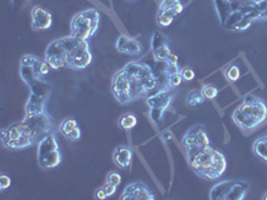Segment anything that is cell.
Returning a JSON list of instances; mask_svg holds the SVG:
<instances>
[{
  "label": "cell",
  "instance_id": "1",
  "mask_svg": "<svg viewBox=\"0 0 267 200\" xmlns=\"http://www.w3.org/2000/svg\"><path fill=\"white\" fill-rule=\"evenodd\" d=\"M158 84V77L148 64L130 62L115 72L111 80V92L119 104L127 105L147 98Z\"/></svg>",
  "mask_w": 267,
  "mask_h": 200
},
{
  "label": "cell",
  "instance_id": "2",
  "mask_svg": "<svg viewBox=\"0 0 267 200\" xmlns=\"http://www.w3.org/2000/svg\"><path fill=\"white\" fill-rule=\"evenodd\" d=\"M51 132H54V120L47 109L42 112H25L21 122L2 130V144L7 150H25L39 144Z\"/></svg>",
  "mask_w": 267,
  "mask_h": 200
},
{
  "label": "cell",
  "instance_id": "3",
  "mask_svg": "<svg viewBox=\"0 0 267 200\" xmlns=\"http://www.w3.org/2000/svg\"><path fill=\"white\" fill-rule=\"evenodd\" d=\"M44 60L54 70L82 71L92 63V53L88 42L70 35L49 43L44 52Z\"/></svg>",
  "mask_w": 267,
  "mask_h": 200
},
{
  "label": "cell",
  "instance_id": "4",
  "mask_svg": "<svg viewBox=\"0 0 267 200\" xmlns=\"http://www.w3.org/2000/svg\"><path fill=\"white\" fill-rule=\"evenodd\" d=\"M214 6L221 25L230 31H245L258 21L255 0H214Z\"/></svg>",
  "mask_w": 267,
  "mask_h": 200
},
{
  "label": "cell",
  "instance_id": "5",
  "mask_svg": "<svg viewBox=\"0 0 267 200\" xmlns=\"http://www.w3.org/2000/svg\"><path fill=\"white\" fill-rule=\"evenodd\" d=\"M189 164L194 172L204 180H218L227 168L225 155L217 148L208 146L186 148Z\"/></svg>",
  "mask_w": 267,
  "mask_h": 200
},
{
  "label": "cell",
  "instance_id": "6",
  "mask_svg": "<svg viewBox=\"0 0 267 200\" xmlns=\"http://www.w3.org/2000/svg\"><path fill=\"white\" fill-rule=\"evenodd\" d=\"M51 66L44 59L35 55H24L20 59V77L30 90V96L46 102L51 94L47 77Z\"/></svg>",
  "mask_w": 267,
  "mask_h": 200
},
{
  "label": "cell",
  "instance_id": "7",
  "mask_svg": "<svg viewBox=\"0 0 267 200\" xmlns=\"http://www.w3.org/2000/svg\"><path fill=\"white\" fill-rule=\"evenodd\" d=\"M232 122L242 130H255L267 120V104L263 99L249 95L234 109Z\"/></svg>",
  "mask_w": 267,
  "mask_h": 200
},
{
  "label": "cell",
  "instance_id": "8",
  "mask_svg": "<svg viewBox=\"0 0 267 200\" xmlns=\"http://www.w3.org/2000/svg\"><path fill=\"white\" fill-rule=\"evenodd\" d=\"M100 23V14L95 8L81 11L71 19V35L75 38L88 42L95 35Z\"/></svg>",
  "mask_w": 267,
  "mask_h": 200
},
{
  "label": "cell",
  "instance_id": "9",
  "mask_svg": "<svg viewBox=\"0 0 267 200\" xmlns=\"http://www.w3.org/2000/svg\"><path fill=\"white\" fill-rule=\"evenodd\" d=\"M38 163L43 169H52L62 163V152L55 133H48L38 144Z\"/></svg>",
  "mask_w": 267,
  "mask_h": 200
},
{
  "label": "cell",
  "instance_id": "10",
  "mask_svg": "<svg viewBox=\"0 0 267 200\" xmlns=\"http://www.w3.org/2000/svg\"><path fill=\"white\" fill-rule=\"evenodd\" d=\"M174 98H175L174 91H172L171 88L166 87L156 92L155 95L146 98V103H147L148 108H150V116H151L152 122L155 124H159L162 122L163 115L170 108V105L172 104Z\"/></svg>",
  "mask_w": 267,
  "mask_h": 200
},
{
  "label": "cell",
  "instance_id": "11",
  "mask_svg": "<svg viewBox=\"0 0 267 200\" xmlns=\"http://www.w3.org/2000/svg\"><path fill=\"white\" fill-rule=\"evenodd\" d=\"M183 10L184 7L180 0H162L156 14V23L161 27H169L182 14Z\"/></svg>",
  "mask_w": 267,
  "mask_h": 200
},
{
  "label": "cell",
  "instance_id": "12",
  "mask_svg": "<svg viewBox=\"0 0 267 200\" xmlns=\"http://www.w3.org/2000/svg\"><path fill=\"white\" fill-rule=\"evenodd\" d=\"M151 52L154 55V59L158 63H165L172 56L171 48L169 46V42L163 34L161 32H154L151 38Z\"/></svg>",
  "mask_w": 267,
  "mask_h": 200
},
{
  "label": "cell",
  "instance_id": "13",
  "mask_svg": "<svg viewBox=\"0 0 267 200\" xmlns=\"http://www.w3.org/2000/svg\"><path fill=\"white\" fill-rule=\"evenodd\" d=\"M208 144H210V137L203 127L199 124L189 128V131L182 137V146L184 148L200 147V146H208Z\"/></svg>",
  "mask_w": 267,
  "mask_h": 200
},
{
  "label": "cell",
  "instance_id": "14",
  "mask_svg": "<svg viewBox=\"0 0 267 200\" xmlns=\"http://www.w3.org/2000/svg\"><path fill=\"white\" fill-rule=\"evenodd\" d=\"M122 200H154L155 195L150 187H147L144 183L134 182L123 190V193L120 196Z\"/></svg>",
  "mask_w": 267,
  "mask_h": 200
},
{
  "label": "cell",
  "instance_id": "15",
  "mask_svg": "<svg viewBox=\"0 0 267 200\" xmlns=\"http://www.w3.org/2000/svg\"><path fill=\"white\" fill-rule=\"evenodd\" d=\"M54 18L46 8L35 6L31 11V27L34 31H47L52 27Z\"/></svg>",
  "mask_w": 267,
  "mask_h": 200
},
{
  "label": "cell",
  "instance_id": "16",
  "mask_svg": "<svg viewBox=\"0 0 267 200\" xmlns=\"http://www.w3.org/2000/svg\"><path fill=\"white\" fill-rule=\"evenodd\" d=\"M180 68L178 66L176 56L172 55L170 60L165 62V70L163 74L166 76V88H175L182 83V75H180Z\"/></svg>",
  "mask_w": 267,
  "mask_h": 200
},
{
  "label": "cell",
  "instance_id": "17",
  "mask_svg": "<svg viewBox=\"0 0 267 200\" xmlns=\"http://www.w3.org/2000/svg\"><path fill=\"white\" fill-rule=\"evenodd\" d=\"M115 48L118 52L120 53H126V55H139L142 52V47L141 42L135 38H131V36L127 35H120L119 38L116 39L115 43Z\"/></svg>",
  "mask_w": 267,
  "mask_h": 200
},
{
  "label": "cell",
  "instance_id": "18",
  "mask_svg": "<svg viewBox=\"0 0 267 200\" xmlns=\"http://www.w3.org/2000/svg\"><path fill=\"white\" fill-rule=\"evenodd\" d=\"M113 162L122 169L130 168L132 163V150L128 146H118L113 152Z\"/></svg>",
  "mask_w": 267,
  "mask_h": 200
},
{
  "label": "cell",
  "instance_id": "19",
  "mask_svg": "<svg viewBox=\"0 0 267 200\" xmlns=\"http://www.w3.org/2000/svg\"><path fill=\"white\" fill-rule=\"evenodd\" d=\"M59 132L66 137L67 140L70 141H77L81 140L82 137V131L81 127L77 124V122L72 118L63 120L59 126Z\"/></svg>",
  "mask_w": 267,
  "mask_h": 200
},
{
  "label": "cell",
  "instance_id": "20",
  "mask_svg": "<svg viewBox=\"0 0 267 200\" xmlns=\"http://www.w3.org/2000/svg\"><path fill=\"white\" fill-rule=\"evenodd\" d=\"M235 182L232 180H225L218 184H215L210 190V199L211 200H229V195L231 192L232 187Z\"/></svg>",
  "mask_w": 267,
  "mask_h": 200
},
{
  "label": "cell",
  "instance_id": "21",
  "mask_svg": "<svg viewBox=\"0 0 267 200\" xmlns=\"http://www.w3.org/2000/svg\"><path fill=\"white\" fill-rule=\"evenodd\" d=\"M249 192V184L245 182H235L229 195V200H243Z\"/></svg>",
  "mask_w": 267,
  "mask_h": 200
},
{
  "label": "cell",
  "instance_id": "22",
  "mask_svg": "<svg viewBox=\"0 0 267 200\" xmlns=\"http://www.w3.org/2000/svg\"><path fill=\"white\" fill-rule=\"evenodd\" d=\"M137 124H138V118L135 113L127 112L120 116L119 127L122 128V130L130 131V130H132V128H135Z\"/></svg>",
  "mask_w": 267,
  "mask_h": 200
},
{
  "label": "cell",
  "instance_id": "23",
  "mask_svg": "<svg viewBox=\"0 0 267 200\" xmlns=\"http://www.w3.org/2000/svg\"><path fill=\"white\" fill-rule=\"evenodd\" d=\"M253 151L258 158L262 159L263 162H267V141L264 140L263 137H260V139L254 141Z\"/></svg>",
  "mask_w": 267,
  "mask_h": 200
},
{
  "label": "cell",
  "instance_id": "24",
  "mask_svg": "<svg viewBox=\"0 0 267 200\" xmlns=\"http://www.w3.org/2000/svg\"><path fill=\"white\" fill-rule=\"evenodd\" d=\"M116 188H118V186H115V184H113V183L105 182L104 186L100 187L99 190H96L95 196L100 200H104L107 199V197L113 196L114 193L116 192Z\"/></svg>",
  "mask_w": 267,
  "mask_h": 200
},
{
  "label": "cell",
  "instance_id": "25",
  "mask_svg": "<svg viewBox=\"0 0 267 200\" xmlns=\"http://www.w3.org/2000/svg\"><path fill=\"white\" fill-rule=\"evenodd\" d=\"M204 96L202 95L200 91H191L189 95H187L186 99V104L189 107H197V105H200L203 103Z\"/></svg>",
  "mask_w": 267,
  "mask_h": 200
},
{
  "label": "cell",
  "instance_id": "26",
  "mask_svg": "<svg viewBox=\"0 0 267 200\" xmlns=\"http://www.w3.org/2000/svg\"><path fill=\"white\" fill-rule=\"evenodd\" d=\"M200 92H202V95L204 96V99H215L219 94L218 88L214 87L212 84H204L203 87H202V91Z\"/></svg>",
  "mask_w": 267,
  "mask_h": 200
},
{
  "label": "cell",
  "instance_id": "27",
  "mask_svg": "<svg viewBox=\"0 0 267 200\" xmlns=\"http://www.w3.org/2000/svg\"><path fill=\"white\" fill-rule=\"evenodd\" d=\"M226 77H227V80L229 81H236L241 77V70H239V67L235 66V64H232L231 67L227 68L226 71Z\"/></svg>",
  "mask_w": 267,
  "mask_h": 200
},
{
  "label": "cell",
  "instance_id": "28",
  "mask_svg": "<svg viewBox=\"0 0 267 200\" xmlns=\"http://www.w3.org/2000/svg\"><path fill=\"white\" fill-rule=\"evenodd\" d=\"M258 7V21L267 20V0H259L257 2Z\"/></svg>",
  "mask_w": 267,
  "mask_h": 200
},
{
  "label": "cell",
  "instance_id": "29",
  "mask_svg": "<svg viewBox=\"0 0 267 200\" xmlns=\"http://www.w3.org/2000/svg\"><path fill=\"white\" fill-rule=\"evenodd\" d=\"M180 75H182V79L186 81H191L194 80V77H195V72H194L193 68L190 67H186V68H183L180 71Z\"/></svg>",
  "mask_w": 267,
  "mask_h": 200
},
{
  "label": "cell",
  "instance_id": "30",
  "mask_svg": "<svg viewBox=\"0 0 267 200\" xmlns=\"http://www.w3.org/2000/svg\"><path fill=\"white\" fill-rule=\"evenodd\" d=\"M107 182L113 183L115 186H119L120 182H122V176H120L118 172H110L109 175H107Z\"/></svg>",
  "mask_w": 267,
  "mask_h": 200
},
{
  "label": "cell",
  "instance_id": "31",
  "mask_svg": "<svg viewBox=\"0 0 267 200\" xmlns=\"http://www.w3.org/2000/svg\"><path fill=\"white\" fill-rule=\"evenodd\" d=\"M31 0H11V4H12V7L15 10H23L30 4Z\"/></svg>",
  "mask_w": 267,
  "mask_h": 200
},
{
  "label": "cell",
  "instance_id": "32",
  "mask_svg": "<svg viewBox=\"0 0 267 200\" xmlns=\"http://www.w3.org/2000/svg\"><path fill=\"white\" fill-rule=\"evenodd\" d=\"M11 186V178L7 175L0 176V191H6Z\"/></svg>",
  "mask_w": 267,
  "mask_h": 200
},
{
  "label": "cell",
  "instance_id": "33",
  "mask_svg": "<svg viewBox=\"0 0 267 200\" xmlns=\"http://www.w3.org/2000/svg\"><path fill=\"white\" fill-rule=\"evenodd\" d=\"M262 199H263V200H267V193H264L263 196H262Z\"/></svg>",
  "mask_w": 267,
  "mask_h": 200
},
{
  "label": "cell",
  "instance_id": "34",
  "mask_svg": "<svg viewBox=\"0 0 267 200\" xmlns=\"http://www.w3.org/2000/svg\"><path fill=\"white\" fill-rule=\"evenodd\" d=\"M128 2H138V0H128Z\"/></svg>",
  "mask_w": 267,
  "mask_h": 200
}]
</instances>
